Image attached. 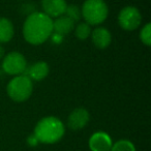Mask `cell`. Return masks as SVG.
Returning a JSON list of instances; mask_svg holds the SVG:
<instances>
[{
  "label": "cell",
  "instance_id": "cell-13",
  "mask_svg": "<svg viewBox=\"0 0 151 151\" xmlns=\"http://www.w3.org/2000/svg\"><path fill=\"white\" fill-rule=\"evenodd\" d=\"M15 29L13 23L6 18H0V44L7 42L13 38Z\"/></svg>",
  "mask_w": 151,
  "mask_h": 151
},
{
  "label": "cell",
  "instance_id": "cell-4",
  "mask_svg": "<svg viewBox=\"0 0 151 151\" xmlns=\"http://www.w3.org/2000/svg\"><path fill=\"white\" fill-rule=\"evenodd\" d=\"M7 94L17 103L25 101L31 96L33 91V82L26 75L16 76L7 85Z\"/></svg>",
  "mask_w": 151,
  "mask_h": 151
},
{
  "label": "cell",
  "instance_id": "cell-3",
  "mask_svg": "<svg viewBox=\"0 0 151 151\" xmlns=\"http://www.w3.org/2000/svg\"><path fill=\"white\" fill-rule=\"evenodd\" d=\"M82 17L89 25H99L108 17L109 9L104 0H86L81 9Z\"/></svg>",
  "mask_w": 151,
  "mask_h": 151
},
{
  "label": "cell",
  "instance_id": "cell-17",
  "mask_svg": "<svg viewBox=\"0 0 151 151\" xmlns=\"http://www.w3.org/2000/svg\"><path fill=\"white\" fill-rule=\"evenodd\" d=\"M140 40L146 46L151 45V24L147 23L140 32Z\"/></svg>",
  "mask_w": 151,
  "mask_h": 151
},
{
  "label": "cell",
  "instance_id": "cell-6",
  "mask_svg": "<svg viewBox=\"0 0 151 151\" xmlns=\"http://www.w3.org/2000/svg\"><path fill=\"white\" fill-rule=\"evenodd\" d=\"M142 22V16L139 9L134 6H125L120 11L118 23L122 29L126 31L136 30Z\"/></svg>",
  "mask_w": 151,
  "mask_h": 151
},
{
  "label": "cell",
  "instance_id": "cell-18",
  "mask_svg": "<svg viewBox=\"0 0 151 151\" xmlns=\"http://www.w3.org/2000/svg\"><path fill=\"white\" fill-rule=\"evenodd\" d=\"M38 143H40V141H38V139L36 138L35 134H30V136L27 138V144L29 145V146L36 147L38 145Z\"/></svg>",
  "mask_w": 151,
  "mask_h": 151
},
{
  "label": "cell",
  "instance_id": "cell-7",
  "mask_svg": "<svg viewBox=\"0 0 151 151\" xmlns=\"http://www.w3.org/2000/svg\"><path fill=\"white\" fill-rule=\"evenodd\" d=\"M90 116L86 109L84 108H77L70 113L67 119V125L70 129L79 130L87 125L89 122Z\"/></svg>",
  "mask_w": 151,
  "mask_h": 151
},
{
  "label": "cell",
  "instance_id": "cell-16",
  "mask_svg": "<svg viewBox=\"0 0 151 151\" xmlns=\"http://www.w3.org/2000/svg\"><path fill=\"white\" fill-rule=\"evenodd\" d=\"M66 17H68L69 19H71L73 22L79 21L82 17V13H81V9L78 6V5L75 4H70L66 6V11H65L64 14Z\"/></svg>",
  "mask_w": 151,
  "mask_h": 151
},
{
  "label": "cell",
  "instance_id": "cell-10",
  "mask_svg": "<svg viewBox=\"0 0 151 151\" xmlns=\"http://www.w3.org/2000/svg\"><path fill=\"white\" fill-rule=\"evenodd\" d=\"M91 40L96 48L104 50L108 48L112 42V35L108 29L104 27H97L93 31H91Z\"/></svg>",
  "mask_w": 151,
  "mask_h": 151
},
{
  "label": "cell",
  "instance_id": "cell-14",
  "mask_svg": "<svg viewBox=\"0 0 151 151\" xmlns=\"http://www.w3.org/2000/svg\"><path fill=\"white\" fill-rule=\"evenodd\" d=\"M75 34L79 40H86L91 34V26L89 25V24H87L86 22L80 23L75 28Z\"/></svg>",
  "mask_w": 151,
  "mask_h": 151
},
{
  "label": "cell",
  "instance_id": "cell-1",
  "mask_svg": "<svg viewBox=\"0 0 151 151\" xmlns=\"http://www.w3.org/2000/svg\"><path fill=\"white\" fill-rule=\"evenodd\" d=\"M53 21L44 13L35 12L27 17L24 22L23 35L31 45H42L52 35Z\"/></svg>",
  "mask_w": 151,
  "mask_h": 151
},
{
  "label": "cell",
  "instance_id": "cell-8",
  "mask_svg": "<svg viewBox=\"0 0 151 151\" xmlns=\"http://www.w3.org/2000/svg\"><path fill=\"white\" fill-rule=\"evenodd\" d=\"M66 6L65 0H42V9L44 11L42 13L51 19L64 15Z\"/></svg>",
  "mask_w": 151,
  "mask_h": 151
},
{
  "label": "cell",
  "instance_id": "cell-19",
  "mask_svg": "<svg viewBox=\"0 0 151 151\" xmlns=\"http://www.w3.org/2000/svg\"><path fill=\"white\" fill-rule=\"evenodd\" d=\"M4 57V50L2 47H0V59H2Z\"/></svg>",
  "mask_w": 151,
  "mask_h": 151
},
{
  "label": "cell",
  "instance_id": "cell-5",
  "mask_svg": "<svg viewBox=\"0 0 151 151\" xmlns=\"http://www.w3.org/2000/svg\"><path fill=\"white\" fill-rule=\"evenodd\" d=\"M2 68L7 75H24L27 69V61L25 57L19 52H12L3 57Z\"/></svg>",
  "mask_w": 151,
  "mask_h": 151
},
{
  "label": "cell",
  "instance_id": "cell-15",
  "mask_svg": "<svg viewBox=\"0 0 151 151\" xmlns=\"http://www.w3.org/2000/svg\"><path fill=\"white\" fill-rule=\"evenodd\" d=\"M110 151H136L134 145L128 140H120L112 145Z\"/></svg>",
  "mask_w": 151,
  "mask_h": 151
},
{
  "label": "cell",
  "instance_id": "cell-9",
  "mask_svg": "<svg viewBox=\"0 0 151 151\" xmlns=\"http://www.w3.org/2000/svg\"><path fill=\"white\" fill-rule=\"evenodd\" d=\"M112 145V139L104 132H95L89 139V147L91 151H110Z\"/></svg>",
  "mask_w": 151,
  "mask_h": 151
},
{
  "label": "cell",
  "instance_id": "cell-2",
  "mask_svg": "<svg viewBox=\"0 0 151 151\" xmlns=\"http://www.w3.org/2000/svg\"><path fill=\"white\" fill-rule=\"evenodd\" d=\"M64 132L65 128L62 122L58 118L49 116L38 121L33 134L38 139L40 143L54 144L62 138Z\"/></svg>",
  "mask_w": 151,
  "mask_h": 151
},
{
  "label": "cell",
  "instance_id": "cell-12",
  "mask_svg": "<svg viewBox=\"0 0 151 151\" xmlns=\"http://www.w3.org/2000/svg\"><path fill=\"white\" fill-rule=\"evenodd\" d=\"M73 29H75V22L65 15L56 18V20L53 21V32L61 36L70 33Z\"/></svg>",
  "mask_w": 151,
  "mask_h": 151
},
{
  "label": "cell",
  "instance_id": "cell-11",
  "mask_svg": "<svg viewBox=\"0 0 151 151\" xmlns=\"http://www.w3.org/2000/svg\"><path fill=\"white\" fill-rule=\"evenodd\" d=\"M49 70L50 68H49L48 63L44 61H38L32 64L30 67H27L24 75L29 77L31 81H42L48 76Z\"/></svg>",
  "mask_w": 151,
  "mask_h": 151
}]
</instances>
